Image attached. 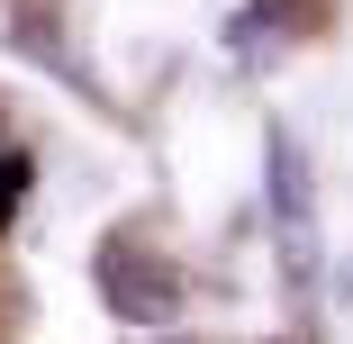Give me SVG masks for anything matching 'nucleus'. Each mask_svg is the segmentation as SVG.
I'll return each mask as SVG.
<instances>
[{
	"instance_id": "f257e3e1",
	"label": "nucleus",
	"mask_w": 353,
	"mask_h": 344,
	"mask_svg": "<svg viewBox=\"0 0 353 344\" xmlns=\"http://www.w3.org/2000/svg\"><path fill=\"white\" fill-rule=\"evenodd\" d=\"M91 281H100V308L127 317V326H172L181 317V272L154 245H136V236H100Z\"/></svg>"
},
{
	"instance_id": "f03ea898",
	"label": "nucleus",
	"mask_w": 353,
	"mask_h": 344,
	"mask_svg": "<svg viewBox=\"0 0 353 344\" xmlns=\"http://www.w3.org/2000/svg\"><path fill=\"white\" fill-rule=\"evenodd\" d=\"M308 28H317V10H308V0H245V10L227 19V54L245 63V73H263V63H281Z\"/></svg>"
},
{
	"instance_id": "7ed1b4c3",
	"label": "nucleus",
	"mask_w": 353,
	"mask_h": 344,
	"mask_svg": "<svg viewBox=\"0 0 353 344\" xmlns=\"http://www.w3.org/2000/svg\"><path fill=\"white\" fill-rule=\"evenodd\" d=\"M163 344H181V335H163Z\"/></svg>"
}]
</instances>
